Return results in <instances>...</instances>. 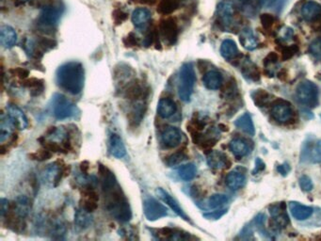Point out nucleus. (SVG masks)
I'll return each mask as SVG.
<instances>
[{
    "label": "nucleus",
    "instance_id": "obj_29",
    "mask_svg": "<svg viewBox=\"0 0 321 241\" xmlns=\"http://www.w3.org/2000/svg\"><path fill=\"white\" fill-rule=\"evenodd\" d=\"M239 42L244 49L250 50V51L255 50L258 46V42H257L256 35L254 31L249 28L241 30L239 34Z\"/></svg>",
    "mask_w": 321,
    "mask_h": 241
},
{
    "label": "nucleus",
    "instance_id": "obj_16",
    "mask_svg": "<svg viewBox=\"0 0 321 241\" xmlns=\"http://www.w3.org/2000/svg\"><path fill=\"white\" fill-rule=\"evenodd\" d=\"M0 42L4 49H12L17 42V33L11 26H2L0 29Z\"/></svg>",
    "mask_w": 321,
    "mask_h": 241
},
{
    "label": "nucleus",
    "instance_id": "obj_46",
    "mask_svg": "<svg viewBox=\"0 0 321 241\" xmlns=\"http://www.w3.org/2000/svg\"><path fill=\"white\" fill-rule=\"evenodd\" d=\"M127 17H128V14L121 9H117L112 12L113 21L116 25L123 24V22H125Z\"/></svg>",
    "mask_w": 321,
    "mask_h": 241
},
{
    "label": "nucleus",
    "instance_id": "obj_18",
    "mask_svg": "<svg viewBox=\"0 0 321 241\" xmlns=\"http://www.w3.org/2000/svg\"><path fill=\"white\" fill-rule=\"evenodd\" d=\"M108 149L110 154L116 158H123L126 155V148L124 140L116 133H112L109 137Z\"/></svg>",
    "mask_w": 321,
    "mask_h": 241
},
{
    "label": "nucleus",
    "instance_id": "obj_28",
    "mask_svg": "<svg viewBox=\"0 0 321 241\" xmlns=\"http://www.w3.org/2000/svg\"><path fill=\"white\" fill-rule=\"evenodd\" d=\"M202 83L209 90H218L222 84V76L220 72L211 70L203 76Z\"/></svg>",
    "mask_w": 321,
    "mask_h": 241
},
{
    "label": "nucleus",
    "instance_id": "obj_8",
    "mask_svg": "<svg viewBox=\"0 0 321 241\" xmlns=\"http://www.w3.org/2000/svg\"><path fill=\"white\" fill-rule=\"evenodd\" d=\"M143 212L149 222H155L169 215V211L166 206H164L157 200L152 197L144 200Z\"/></svg>",
    "mask_w": 321,
    "mask_h": 241
},
{
    "label": "nucleus",
    "instance_id": "obj_43",
    "mask_svg": "<svg viewBox=\"0 0 321 241\" xmlns=\"http://www.w3.org/2000/svg\"><path fill=\"white\" fill-rule=\"evenodd\" d=\"M310 53L317 60H321V38H316L310 43Z\"/></svg>",
    "mask_w": 321,
    "mask_h": 241
},
{
    "label": "nucleus",
    "instance_id": "obj_36",
    "mask_svg": "<svg viewBox=\"0 0 321 241\" xmlns=\"http://www.w3.org/2000/svg\"><path fill=\"white\" fill-rule=\"evenodd\" d=\"M220 54L225 60H232L238 54V49L237 43L231 39H226L221 42L220 45Z\"/></svg>",
    "mask_w": 321,
    "mask_h": 241
},
{
    "label": "nucleus",
    "instance_id": "obj_20",
    "mask_svg": "<svg viewBox=\"0 0 321 241\" xmlns=\"http://www.w3.org/2000/svg\"><path fill=\"white\" fill-rule=\"evenodd\" d=\"M288 206L292 216L297 221H305L309 219L314 213L313 207L302 205L301 203L297 202H290Z\"/></svg>",
    "mask_w": 321,
    "mask_h": 241
},
{
    "label": "nucleus",
    "instance_id": "obj_32",
    "mask_svg": "<svg viewBox=\"0 0 321 241\" xmlns=\"http://www.w3.org/2000/svg\"><path fill=\"white\" fill-rule=\"evenodd\" d=\"M48 234L51 235L52 238L55 239H61L66 235L65 223H63L61 220H54L50 223H48Z\"/></svg>",
    "mask_w": 321,
    "mask_h": 241
},
{
    "label": "nucleus",
    "instance_id": "obj_48",
    "mask_svg": "<svg viewBox=\"0 0 321 241\" xmlns=\"http://www.w3.org/2000/svg\"><path fill=\"white\" fill-rule=\"evenodd\" d=\"M124 44L126 47H133L139 44V39L136 36V34H134L133 32H130L127 36L124 38Z\"/></svg>",
    "mask_w": 321,
    "mask_h": 241
},
{
    "label": "nucleus",
    "instance_id": "obj_50",
    "mask_svg": "<svg viewBox=\"0 0 321 241\" xmlns=\"http://www.w3.org/2000/svg\"><path fill=\"white\" fill-rule=\"evenodd\" d=\"M227 212V209H222V210L213 211L210 213H205L203 214V217L209 219V220H219L220 217H222Z\"/></svg>",
    "mask_w": 321,
    "mask_h": 241
},
{
    "label": "nucleus",
    "instance_id": "obj_35",
    "mask_svg": "<svg viewBox=\"0 0 321 241\" xmlns=\"http://www.w3.org/2000/svg\"><path fill=\"white\" fill-rule=\"evenodd\" d=\"M99 197L97 195V193L93 190L91 188H88L87 190H85L83 193V201L81 204V207H83L84 209H86L89 212H94L97 208V203H98Z\"/></svg>",
    "mask_w": 321,
    "mask_h": 241
},
{
    "label": "nucleus",
    "instance_id": "obj_40",
    "mask_svg": "<svg viewBox=\"0 0 321 241\" xmlns=\"http://www.w3.org/2000/svg\"><path fill=\"white\" fill-rule=\"evenodd\" d=\"M242 73H243L244 78L254 80V81L258 80L260 78V74L258 72L257 67L250 61H247L244 63Z\"/></svg>",
    "mask_w": 321,
    "mask_h": 241
},
{
    "label": "nucleus",
    "instance_id": "obj_45",
    "mask_svg": "<svg viewBox=\"0 0 321 241\" xmlns=\"http://www.w3.org/2000/svg\"><path fill=\"white\" fill-rule=\"evenodd\" d=\"M299 184H300L301 188H302L304 191H305V192H309V191H311V190L313 189V187H314L313 182L311 180V178H310L309 176H307V175L301 176V178H300V180H299Z\"/></svg>",
    "mask_w": 321,
    "mask_h": 241
},
{
    "label": "nucleus",
    "instance_id": "obj_23",
    "mask_svg": "<svg viewBox=\"0 0 321 241\" xmlns=\"http://www.w3.org/2000/svg\"><path fill=\"white\" fill-rule=\"evenodd\" d=\"M177 106L171 98H161L157 104V113L163 119H169L175 114Z\"/></svg>",
    "mask_w": 321,
    "mask_h": 241
},
{
    "label": "nucleus",
    "instance_id": "obj_19",
    "mask_svg": "<svg viewBox=\"0 0 321 241\" xmlns=\"http://www.w3.org/2000/svg\"><path fill=\"white\" fill-rule=\"evenodd\" d=\"M157 237L170 240H189L191 239V235H190V233H187L183 230L165 227L158 230Z\"/></svg>",
    "mask_w": 321,
    "mask_h": 241
},
{
    "label": "nucleus",
    "instance_id": "obj_38",
    "mask_svg": "<svg viewBox=\"0 0 321 241\" xmlns=\"http://www.w3.org/2000/svg\"><path fill=\"white\" fill-rule=\"evenodd\" d=\"M14 125L12 124V120L8 116L2 115L1 118V126H0V142L3 143L6 139L10 138L12 135V129L14 128Z\"/></svg>",
    "mask_w": 321,
    "mask_h": 241
},
{
    "label": "nucleus",
    "instance_id": "obj_31",
    "mask_svg": "<svg viewBox=\"0 0 321 241\" xmlns=\"http://www.w3.org/2000/svg\"><path fill=\"white\" fill-rule=\"evenodd\" d=\"M230 150L238 159L248 156L250 152V146L246 140L242 139H233L230 142Z\"/></svg>",
    "mask_w": 321,
    "mask_h": 241
},
{
    "label": "nucleus",
    "instance_id": "obj_4",
    "mask_svg": "<svg viewBox=\"0 0 321 241\" xmlns=\"http://www.w3.org/2000/svg\"><path fill=\"white\" fill-rule=\"evenodd\" d=\"M50 106L52 114L57 120H67L76 118L80 113L78 106L61 93L54 94L50 101Z\"/></svg>",
    "mask_w": 321,
    "mask_h": 241
},
{
    "label": "nucleus",
    "instance_id": "obj_7",
    "mask_svg": "<svg viewBox=\"0 0 321 241\" xmlns=\"http://www.w3.org/2000/svg\"><path fill=\"white\" fill-rule=\"evenodd\" d=\"M66 170L67 167L61 166L59 162L49 164L42 173V182L48 187H58L62 177L67 175Z\"/></svg>",
    "mask_w": 321,
    "mask_h": 241
},
{
    "label": "nucleus",
    "instance_id": "obj_27",
    "mask_svg": "<svg viewBox=\"0 0 321 241\" xmlns=\"http://www.w3.org/2000/svg\"><path fill=\"white\" fill-rule=\"evenodd\" d=\"M269 213L272 216V219H273L274 223H275V225L277 228L285 227L286 224L288 223V217H287L286 211H285V207L283 208L282 205L276 204V205L269 206Z\"/></svg>",
    "mask_w": 321,
    "mask_h": 241
},
{
    "label": "nucleus",
    "instance_id": "obj_30",
    "mask_svg": "<svg viewBox=\"0 0 321 241\" xmlns=\"http://www.w3.org/2000/svg\"><path fill=\"white\" fill-rule=\"evenodd\" d=\"M235 126L250 136H255L256 134L255 125L249 113H244L239 116L238 119L235 120Z\"/></svg>",
    "mask_w": 321,
    "mask_h": 241
},
{
    "label": "nucleus",
    "instance_id": "obj_5",
    "mask_svg": "<svg viewBox=\"0 0 321 241\" xmlns=\"http://www.w3.org/2000/svg\"><path fill=\"white\" fill-rule=\"evenodd\" d=\"M296 97L299 102L306 107L314 108L318 104L319 91L317 86L309 80H305L297 85Z\"/></svg>",
    "mask_w": 321,
    "mask_h": 241
},
{
    "label": "nucleus",
    "instance_id": "obj_44",
    "mask_svg": "<svg viewBox=\"0 0 321 241\" xmlns=\"http://www.w3.org/2000/svg\"><path fill=\"white\" fill-rule=\"evenodd\" d=\"M51 157H52L51 151L48 150L47 148H44L43 150L37 151L35 153L30 155V157H32V159L38 160V161H44L47 159H49Z\"/></svg>",
    "mask_w": 321,
    "mask_h": 241
},
{
    "label": "nucleus",
    "instance_id": "obj_47",
    "mask_svg": "<svg viewBox=\"0 0 321 241\" xmlns=\"http://www.w3.org/2000/svg\"><path fill=\"white\" fill-rule=\"evenodd\" d=\"M284 0H261L262 7L266 9H274L276 10L277 8H281L283 5Z\"/></svg>",
    "mask_w": 321,
    "mask_h": 241
},
{
    "label": "nucleus",
    "instance_id": "obj_52",
    "mask_svg": "<svg viewBox=\"0 0 321 241\" xmlns=\"http://www.w3.org/2000/svg\"><path fill=\"white\" fill-rule=\"evenodd\" d=\"M261 20L262 24H263V26H264L266 29L270 28L274 22V18L270 16V14H263Z\"/></svg>",
    "mask_w": 321,
    "mask_h": 241
},
{
    "label": "nucleus",
    "instance_id": "obj_42",
    "mask_svg": "<svg viewBox=\"0 0 321 241\" xmlns=\"http://www.w3.org/2000/svg\"><path fill=\"white\" fill-rule=\"evenodd\" d=\"M187 159H188L187 154L183 151H179V152H176V153H174L173 155L167 157L166 164L169 167H174V166L180 165L181 163L184 162Z\"/></svg>",
    "mask_w": 321,
    "mask_h": 241
},
{
    "label": "nucleus",
    "instance_id": "obj_34",
    "mask_svg": "<svg viewBox=\"0 0 321 241\" xmlns=\"http://www.w3.org/2000/svg\"><path fill=\"white\" fill-rule=\"evenodd\" d=\"M183 1L185 0H161L156 8V12L161 15H170L178 10Z\"/></svg>",
    "mask_w": 321,
    "mask_h": 241
},
{
    "label": "nucleus",
    "instance_id": "obj_21",
    "mask_svg": "<svg viewBox=\"0 0 321 241\" xmlns=\"http://www.w3.org/2000/svg\"><path fill=\"white\" fill-rule=\"evenodd\" d=\"M207 161L209 167L214 170L225 169L230 164L225 154L221 153L220 151L210 152L207 158Z\"/></svg>",
    "mask_w": 321,
    "mask_h": 241
},
{
    "label": "nucleus",
    "instance_id": "obj_17",
    "mask_svg": "<svg viewBox=\"0 0 321 241\" xmlns=\"http://www.w3.org/2000/svg\"><path fill=\"white\" fill-rule=\"evenodd\" d=\"M152 19V13L146 8H137L132 12V23L139 30H143L147 27Z\"/></svg>",
    "mask_w": 321,
    "mask_h": 241
},
{
    "label": "nucleus",
    "instance_id": "obj_15",
    "mask_svg": "<svg viewBox=\"0 0 321 241\" xmlns=\"http://www.w3.org/2000/svg\"><path fill=\"white\" fill-rule=\"evenodd\" d=\"M271 115L274 120L281 124H286L291 119V106L286 101H279L275 103L271 109Z\"/></svg>",
    "mask_w": 321,
    "mask_h": 241
},
{
    "label": "nucleus",
    "instance_id": "obj_26",
    "mask_svg": "<svg viewBox=\"0 0 321 241\" xmlns=\"http://www.w3.org/2000/svg\"><path fill=\"white\" fill-rule=\"evenodd\" d=\"M145 110H146V104L144 102V99L133 101V105L129 111L131 123L134 124L135 126L139 125L143 120Z\"/></svg>",
    "mask_w": 321,
    "mask_h": 241
},
{
    "label": "nucleus",
    "instance_id": "obj_2",
    "mask_svg": "<svg viewBox=\"0 0 321 241\" xmlns=\"http://www.w3.org/2000/svg\"><path fill=\"white\" fill-rule=\"evenodd\" d=\"M56 82L61 90L73 95L79 94L84 88L85 70L79 61H69L60 65L56 73Z\"/></svg>",
    "mask_w": 321,
    "mask_h": 241
},
{
    "label": "nucleus",
    "instance_id": "obj_39",
    "mask_svg": "<svg viewBox=\"0 0 321 241\" xmlns=\"http://www.w3.org/2000/svg\"><path fill=\"white\" fill-rule=\"evenodd\" d=\"M25 87L29 88L32 97H39L44 90V84L42 79H30L24 82Z\"/></svg>",
    "mask_w": 321,
    "mask_h": 241
},
{
    "label": "nucleus",
    "instance_id": "obj_24",
    "mask_svg": "<svg viewBox=\"0 0 321 241\" xmlns=\"http://www.w3.org/2000/svg\"><path fill=\"white\" fill-rule=\"evenodd\" d=\"M225 182L227 187L233 191H236L244 187L246 183V176L243 175V173L239 172L238 170H234L226 176Z\"/></svg>",
    "mask_w": 321,
    "mask_h": 241
},
{
    "label": "nucleus",
    "instance_id": "obj_25",
    "mask_svg": "<svg viewBox=\"0 0 321 241\" xmlns=\"http://www.w3.org/2000/svg\"><path fill=\"white\" fill-rule=\"evenodd\" d=\"M94 223V218L91 213L89 211L80 207L75 213V224L76 226L81 230L88 229Z\"/></svg>",
    "mask_w": 321,
    "mask_h": 241
},
{
    "label": "nucleus",
    "instance_id": "obj_14",
    "mask_svg": "<svg viewBox=\"0 0 321 241\" xmlns=\"http://www.w3.org/2000/svg\"><path fill=\"white\" fill-rule=\"evenodd\" d=\"M30 210L31 202L30 198L26 195H20L15 199L14 203L12 204V207L9 213H12V215L24 220L29 216Z\"/></svg>",
    "mask_w": 321,
    "mask_h": 241
},
{
    "label": "nucleus",
    "instance_id": "obj_53",
    "mask_svg": "<svg viewBox=\"0 0 321 241\" xmlns=\"http://www.w3.org/2000/svg\"><path fill=\"white\" fill-rule=\"evenodd\" d=\"M264 169H265V163L263 162L260 158H257L256 161V167L253 171V175H257Z\"/></svg>",
    "mask_w": 321,
    "mask_h": 241
},
{
    "label": "nucleus",
    "instance_id": "obj_6",
    "mask_svg": "<svg viewBox=\"0 0 321 241\" xmlns=\"http://www.w3.org/2000/svg\"><path fill=\"white\" fill-rule=\"evenodd\" d=\"M62 14V8L49 4L42 7L38 17V25L42 29H52L59 23Z\"/></svg>",
    "mask_w": 321,
    "mask_h": 241
},
{
    "label": "nucleus",
    "instance_id": "obj_12",
    "mask_svg": "<svg viewBox=\"0 0 321 241\" xmlns=\"http://www.w3.org/2000/svg\"><path fill=\"white\" fill-rule=\"evenodd\" d=\"M7 116L12 120L14 127H17L20 130H24L29 127V120L23 112V110L19 109L16 105L9 104L7 105Z\"/></svg>",
    "mask_w": 321,
    "mask_h": 241
},
{
    "label": "nucleus",
    "instance_id": "obj_1",
    "mask_svg": "<svg viewBox=\"0 0 321 241\" xmlns=\"http://www.w3.org/2000/svg\"><path fill=\"white\" fill-rule=\"evenodd\" d=\"M101 187L104 205L107 213L121 223H127L132 219L129 202L111 171L100 167Z\"/></svg>",
    "mask_w": 321,
    "mask_h": 241
},
{
    "label": "nucleus",
    "instance_id": "obj_33",
    "mask_svg": "<svg viewBox=\"0 0 321 241\" xmlns=\"http://www.w3.org/2000/svg\"><path fill=\"white\" fill-rule=\"evenodd\" d=\"M218 16L220 18L221 24L224 27H227L231 24L233 19V13H234V9H233L232 4L228 3V2H222L218 6Z\"/></svg>",
    "mask_w": 321,
    "mask_h": 241
},
{
    "label": "nucleus",
    "instance_id": "obj_9",
    "mask_svg": "<svg viewBox=\"0 0 321 241\" xmlns=\"http://www.w3.org/2000/svg\"><path fill=\"white\" fill-rule=\"evenodd\" d=\"M158 33L167 44L169 45L174 44L177 41L179 33L178 25L175 19L168 17L161 20Z\"/></svg>",
    "mask_w": 321,
    "mask_h": 241
},
{
    "label": "nucleus",
    "instance_id": "obj_49",
    "mask_svg": "<svg viewBox=\"0 0 321 241\" xmlns=\"http://www.w3.org/2000/svg\"><path fill=\"white\" fill-rule=\"evenodd\" d=\"M0 203H1V218L4 219L6 217L7 214L11 210L12 204L9 200L5 199V198H2Z\"/></svg>",
    "mask_w": 321,
    "mask_h": 241
},
{
    "label": "nucleus",
    "instance_id": "obj_37",
    "mask_svg": "<svg viewBox=\"0 0 321 241\" xmlns=\"http://www.w3.org/2000/svg\"><path fill=\"white\" fill-rule=\"evenodd\" d=\"M197 167L193 163H189L181 166L177 170V175L181 180L191 181L196 176Z\"/></svg>",
    "mask_w": 321,
    "mask_h": 241
},
{
    "label": "nucleus",
    "instance_id": "obj_41",
    "mask_svg": "<svg viewBox=\"0 0 321 241\" xmlns=\"http://www.w3.org/2000/svg\"><path fill=\"white\" fill-rule=\"evenodd\" d=\"M228 197L224 195V194H220V193H217V194H213L209 201H208V207L211 208V209H216V208H219L220 206L225 205L228 203Z\"/></svg>",
    "mask_w": 321,
    "mask_h": 241
},
{
    "label": "nucleus",
    "instance_id": "obj_11",
    "mask_svg": "<svg viewBox=\"0 0 321 241\" xmlns=\"http://www.w3.org/2000/svg\"><path fill=\"white\" fill-rule=\"evenodd\" d=\"M155 194H156V196H157L162 202H164L178 217L183 219L184 221L188 222V223H191L190 217L186 214V212L183 210V208L179 205L178 202L174 199L170 193L167 192L166 190H164L163 188L158 187V188H156V190H155Z\"/></svg>",
    "mask_w": 321,
    "mask_h": 241
},
{
    "label": "nucleus",
    "instance_id": "obj_51",
    "mask_svg": "<svg viewBox=\"0 0 321 241\" xmlns=\"http://www.w3.org/2000/svg\"><path fill=\"white\" fill-rule=\"evenodd\" d=\"M11 73L13 74V76H16L19 79H27V78L29 77V75H30V72H29L27 69H24V68H15V69H12Z\"/></svg>",
    "mask_w": 321,
    "mask_h": 241
},
{
    "label": "nucleus",
    "instance_id": "obj_22",
    "mask_svg": "<svg viewBox=\"0 0 321 241\" xmlns=\"http://www.w3.org/2000/svg\"><path fill=\"white\" fill-rule=\"evenodd\" d=\"M302 15L304 20L308 22H313L319 18L321 14V5L315 1H307L302 7Z\"/></svg>",
    "mask_w": 321,
    "mask_h": 241
},
{
    "label": "nucleus",
    "instance_id": "obj_56",
    "mask_svg": "<svg viewBox=\"0 0 321 241\" xmlns=\"http://www.w3.org/2000/svg\"><path fill=\"white\" fill-rule=\"evenodd\" d=\"M18 1H20L21 3H28V2H32L34 0H18Z\"/></svg>",
    "mask_w": 321,
    "mask_h": 241
},
{
    "label": "nucleus",
    "instance_id": "obj_57",
    "mask_svg": "<svg viewBox=\"0 0 321 241\" xmlns=\"http://www.w3.org/2000/svg\"><path fill=\"white\" fill-rule=\"evenodd\" d=\"M240 1H247V0H240Z\"/></svg>",
    "mask_w": 321,
    "mask_h": 241
},
{
    "label": "nucleus",
    "instance_id": "obj_10",
    "mask_svg": "<svg viewBox=\"0 0 321 241\" xmlns=\"http://www.w3.org/2000/svg\"><path fill=\"white\" fill-rule=\"evenodd\" d=\"M301 160L304 163H321V142L317 139H307L304 142Z\"/></svg>",
    "mask_w": 321,
    "mask_h": 241
},
{
    "label": "nucleus",
    "instance_id": "obj_3",
    "mask_svg": "<svg viewBox=\"0 0 321 241\" xmlns=\"http://www.w3.org/2000/svg\"><path fill=\"white\" fill-rule=\"evenodd\" d=\"M196 83V74L194 67L191 62L183 64L178 74L177 81V92L178 97L184 102L191 101L194 86Z\"/></svg>",
    "mask_w": 321,
    "mask_h": 241
},
{
    "label": "nucleus",
    "instance_id": "obj_54",
    "mask_svg": "<svg viewBox=\"0 0 321 241\" xmlns=\"http://www.w3.org/2000/svg\"><path fill=\"white\" fill-rule=\"evenodd\" d=\"M80 168H81V173L87 174L88 170H89V163L87 162V161H84V162L81 163Z\"/></svg>",
    "mask_w": 321,
    "mask_h": 241
},
{
    "label": "nucleus",
    "instance_id": "obj_13",
    "mask_svg": "<svg viewBox=\"0 0 321 241\" xmlns=\"http://www.w3.org/2000/svg\"><path fill=\"white\" fill-rule=\"evenodd\" d=\"M182 140V132L177 127H168L161 133V143L166 148H175Z\"/></svg>",
    "mask_w": 321,
    "mask_h": 241
},
{
    "label": "nucleus",
    "instance_id": "obj_55",
    "mask_svg": "<svg viewBox=\"0 0 321 241\" xmlns=\"http://www.w3.org/2000/svg\"><path fill=\"white\" fill-rule=\"evenodd\" d=\"M278 171L280 172V174L281 175H286L287 173H288V171H289V168H287L286 169V165H282V166H280L278 167Z\"/></svg>",
    "mask_w": 321,
    "mask_h": 241
}]
</instances>
